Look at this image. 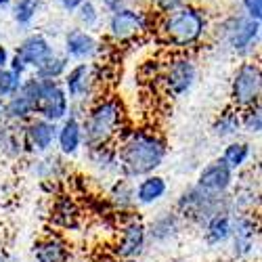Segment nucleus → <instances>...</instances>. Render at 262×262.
<instances>
[{
    "instance_id": "obj_1",
    "label": "nucleus",
    "mask_w": 262,
    "mask_h": 262,
    "mask_svg": "<svg viewBox=\"0 0 262 262\" xmlns=\"http://www.w3.org/2000/svg\"><path fill=\"white\" fill-rule=\"evenodd\" d=\"M120 145L116 147L120 170L126 179L147 177L158 170L166 158V141L154 130H130L120 133Z\"/></svg>"
},
{
    "instance_id": "obj_2",
    "label": "nucleus",
    "mask_w": 262,
    "mask_h": 262,
    "mask_svg": "<svg viewBox=\"0 0 262 262\" xmlns=\"http://www.w3.org/2000/svg\"><path fill=\"white\" fill-rule=\"evenodd\" d=\"M124 126V107L118 99L107 97L99 99L91 109L82 124V141L89 147L109 145Z\"/></svg>"
},
{
    "instance_id": "obj_3",
    "label": "nucleus",
    "mask_w": 262,
    "mask_h": 262,
    "mask_svg": "<svg viewBox=\"0 0 262 262\" xmlns=\"http://www.w3.org/2000/svg\"><path fill=\"white\" fill-rule=\"evenodd\" d=\"M160 32L168 45L177 49H189L204 38L206 17L195 7H179L164 17Z\"/></svg>"
},
{
    "instance_id": "obj_4",
    "label": "nucleus",
    "mask_w": 262,
    "mask_h": 262,
    "mask_svg": "<svg viewBox=\"0 0 262 262\" xmlns=\"http://www.w3.org/2000/svg\"><path fill=\"white\" fill-rule=\"evenodd\" d=\"M260 91H262V72L260 65L254 61L242 63L237 68L233 82H231V101L233 107L246 109L250 105L260 103Z\"/></svg>"
},
{
    "instance_id": "obj_5",
    "label": "nucleus",
    "mask_w": 262,
    "mask_h": 262,
    "mask_svg": "<svg viewBox=\"0 0 262 262\" xmlns=\"http://www.w3.org/2000/svg\"><path fill=\"white\" fill-rule=\"evenodd\" d=\"M221 195L216 193H208L202 187H193L189 191H185L179 200V212L185 218H193L198 223H204L216 212H221Z\"/></svg>"
},
{
    "instance_id": "obj_6",
    "label": "nucleus",
    "mask_w": 262,
    "mask_h": 262,
    "mask_svg": "<svg viewBox=\"0 0 262 262\" xmlns=\"http://www.w3.org/2000/svg\"><path fill=\"white\" fill-rule=\"evenodd\" d=\"M225 38L237 53H250L260 38V21L248 15L231 17L225 24Z\"/></svg>"
},
{
    "instance_id": "obj_7",
    "label": "nucleus",
    "mask_w": 262,
    "mask_h": 262,
    "mask_svg": "<svg viewBox=\"0 0 262 262\" xmlns=\"http://www.w3.org/2000/svg\"><path fill=\"white\" fill-rule=\"evenodd\" d=\"M195 78H198V72H195V63L187 55L172 57V61L168 63V68H166V72L162 76L164 89L172 97L185 95L191 89V86H193Z\"/></svg>"
},
{
    "instance_id": "obj_8",
    "label": "nucleus",
    "mask_w": 262,
    "mask_h": 262,
    "mask_svg": "<svg viewBox=\"0 0 262 262\" xmlns=\"http://www.w3.org/2000/svg\"><path fill=\"white\" fill-rule=\"evenodd\" d=\"M147 28H149L147 15L141 11H135V9H126V7L114 11L112 19H109V34L118 42L135 38L141 32H145Z\"/></svg>"
},
{
    "instance_id": "obj_9",
    "label": "nucleus",
    "mask_w": 262,
    "mask_h": 262,
    "mask_svg": "<svg viewBox=\"0 0 262 262\" xmlns=\"http://www.w3.org/2000/svg\"><path fill=\"white\" fill-rule=\"evenodd\" d=\"M68 93L61 89L57 80H45V91H42V97L36 105V114H40L45 120L59 122L68 116Z\"/></svg>"
},
{
    "instance_id": "obj_10",
    "label": "nucleus",
    "mask_w": 262,
    "mask_h": 262,
    "mask_svg": "<svg viewBox=\"0 0 262 262\" xmlns=\"http://www.w3.org/2000/svg\"><path fill=\"white\" fill-rule=\"evenodd\" d=\"M145 242H147L145 225L135 216L128 218V221L122 225V231H120V242L116 246V256L122 258V260L135 258V256H139L143 252Z\"/></svg>"
},
{
    "instance_id": "obj_11",
    "label": "nucleus",
    "mask_w": 262,
    "mask_h": 262,
    "mask_svg": "<svg viewBox=\"0 0 262 262\" xmlns=\"http://www.w3.org/2000/svg\"><path fill=\"white\" fill-rule=\"evenodd\" d=\"M231 235H233V248L237 258H246L254 254L256 239H258V223H254V218L250 216L235 218L231 227Z\"/></svg>"
},
{
    "instance_id": "obj_12",
    "label": "nucleus",
    "mask_w": 262,
    "mask_h": 262,
    "mask_svg": "<svg viewBox=\"0 0 262 262\" xmlns=\"http://www.w3.org/2000/svg\"><path fill=\"white\" fill-rule=\"evenodd\" d=\"M55 137H57L55 122L45 120V118L32 120L26 128V133H24V145L30 151H34V154H45V151L51 149Z\"/></svg>"
},
{
    "instance_id": "obj_13",
    "label": "nucleus",
    "mask_w": 262,
    "mask_h": 262,
    "mask_svg": "<svg viewBox=\"0 0 262 262\" xmlns=\"http://www.w3.org/2000/svg\"><path fill=\"white\" fill-rule=\"evenodd\" d=\"M95 82H97L95 68L91 63H80V65H76L74 70H70L68 76H65V91H68L70 99L84 101L93 93Z\"/></svg>"
},
{
    "instance_id": "obj_14",
    "label": "nucleus",
    "mask_w": 262,
    "mask_h": 262,
    "mask_svg": "<svg viewBox=\"0 0 262 262\" xmlns=\"http://www.w3.org/2000/svg\"><path fill=\"white\" fill-rule=\"evenodd\" d=\"M231 183H233V170L223 160H218V162L210 164L208 168H204V172L198 179V187H202L208 193H216V195L227 193Z\"/></svg>"
},
{
    "instance_id": "obj_15",
    "label": "nucleus",
    "mask_w": 262,
    "mask_h": 262,
    "mask_svg": "<svg viewBox=\"0 0 262 262\" xmlns=\"http://www.w3.org/2000/svg\"><path fill=\"white\" fill-rule=\"evenodd\" d=\"M51 55H53L51 45L47 42L45 36H38V34L26 38L24 42H21V47L17 49V57L24 61L26 65H34V68H36V65H40L45 59H49Z\"/></svg>"
},
{
    "instance_id": "obj_16",
    "label": "nucleus",
    "mask_w": 262,
    "mask_h": 262,
    "mask_svg": "<svg viewBox=\"0 0 262 262\" xmlns=\"http://www.w3.org/2000/svg\"><path fill=\"white\" fill-rule=\"evenodd\" d=\"M166 191H168V185L162 177H158V174H147L139 183V187L135 189V200L141 206H154L164 198Z\"/></svg>"
},
{
    "instance_id": "obj_17",
    "label": "nucleus",
    "mask_w": 262,
    "mask_h": 262,
    "mask_svg": "<svg viewBox=\"0 0 262 262\" xmlns=\"http://www.w3.org/2000/svg\"><path fill=\"white\" fill-rule=\"evenodd\" d=\"M59 141V149H61V154L65 156H74L76 151L80 149L82 145V124L76 116H72L70 120H65L63 126L57 130V137Z\"/></svg>"
},
{
    "instance_id": "obj_18",
    "label": "nucleus",
    "mask_w": 262,
    "mask_h": 262,
    "mask_svg": "<svg viewBox=\"0 0 262 262\" xmlns=\"http://www.w3.org/2000/svg\"><path fill=\"white\" fill-rule=\"evenodd\" d=\"M80 208L72 200V195H59L53 206V221L61 229H76L80 223Z\"/></svg>"
},
{
    "instance_id": "obj_19",
    "label": "nucleus",
    "mask_w": 262,
    "mask_h": 262,
    "mask_svg": "<svg viewBox=\"0 0 262 262\" xmlns=\"http://www.w3.org/2000/svg\"><path fill=\"white\" fill-rule=\"evenodd\" d=\"M65 51H68V55L74 59H91L99 51V45L91 34L76 30L68 36V40H65Z\"/></svg>"
},
{
    "instance_id": "obj_20",
    "label": "nucleus",
    "mask_w": 262,
    "mask_h": 262,
    "mask_svg": "<svg viewBox=\"0 0 262 262\" xmlns=\"http://www.w3.org/2000/svg\"><path fill=\"white\" fill-rule=\"evenodd\" d=\"M68 254V244L59 237H47L34 246V256L38 262H65Z\"/></svg>"
},
{
    "instance_id": "obj_21",
    "label": "nucleus",
    "mask_w": 262,
    "mask_h": 262,
    "mask_svg": "<svg viewBox=\"0 0 262 262\" xmlns=\"http://www.w3.org/2000/svg\"><path fill=\"white\" fill-rule=\"evenodd\" d=\"M231 227H233V218L227 210H221L212 214L206 221V237L210 244H221L227 242L231 237Z\"/></svg>"
},
{
    "instance_id": "obj_22",
    "label": "nucleus",
    "mask_w": 262,
    "mask_h": 262,
    "mask_svg": "<svg viewBox=\"0 0 262 262\" xmlns=\"http://www.w3.org/2000/svg\"><path fill=\"white\" fill-rule=\"evenodd\" d=\"M3 112H5V118L11 122H26L36 114V107L28 97H24L21 93H15V95H11Z\"/></svg>"
},
{
    "instance_id": "obj_23",
    "label": "nucleus",
    "mask_w": 262,
    "mask_h": 262,
    "mask_svg": "<svg viewBox=\"0 0 262 262\" xmlns=\"http://www.w3.org/2000/svg\"><path fill=\"white\" fill-rule=\"evenodd\" d=\"M109 202L112 206L120 212H126L130 210L137 200H135V187L128 183V179H122V181H116L114 187H112V193H109Z\"/></svg>"
},
{
    "instance_id": "obj_24",
    "label": "nucleus",
    "mask_w": 262,
    "mask_h": 262,
    "mask_svg": "<svg viewBox=\"0 0 262 262\" xmlns=\"http://www.w3.org/2000/svg\"><path fill=\"white\" fill-rule=\"evenodd\" d=\"M239 112L242 109L237 107H229L227 112L221 114V118L216 120L214 124V133L218 137H233L239 133V128H242V118H239Z\"/></svg>"
},
{
    "instance_id": "obj_25",
    "label": "nucleus",
    "mask_w": 262,
    "mask_h": 262,
    "mask_svg": "<svg viewBox=\"0 0 262 262\" xmlns=\"http://www.w3.org/2000/svg\"><path fill=\"white\" fill-rule=\"evenodd\" d=\"M179 229H181V218L172 212V214L160 216L158 221L151 225L149 235L154 237V239H160V242H164V239H170L174 233H179Z\"/></svg>"
},
{
    "instance_id": "obj_26",
    "label": "nucleus",
    "mask_w": 262,
    "mask_h": 262,
    "mask_svg": "<svg viewBox=\"0 0 262 262\" xmlns=\"http://www.w3.org/2000/svg\"><path fill=\"white\" fill-rule=\"evenodd\" d=\"M250 154L252 149L248 143H231L227 149H225V156H223V162L231 168V170H239L248 160H250Z\"/></svg>"
},
{
    "instance_id": "obj_27",
    "label": "nucleus",
    "mask_w": 262,
    "mask_h": 262,
    "mask_svg": "<svg viewBox=\"0 0 262 262\" xmlns=\"http://www.w3.org/2000/svg\"><path fill=\"white\" fill-rule=\"evenodd\" d=\"M65 70H68V59L51 55L49 59H45L40 65H36V76L45 78V80H57Z\"/></svg>"
},
{
    "instance_id": "obj_28",
    "label": "nucleus",
    "mask_w": 262,
    "mask_h": 262,
    "mask_svg": "<svg viewBox=\"0 0 262 262\" xmlns=\"http://www.w3.org/2000/svg\"><path fill=\"white\" fill-rule=\"evenodd\" d=\"M21 147L24 145H21L15 130L11 126H7V124H0V149H3L7 156L17 158V156H21V151H24Z\"/></svg>"
},
{
    "instance_id": "obj_29",
    "label": "nucleus",
    "mask_w": 262,
    "mask_h": 262,
    "mask_svg": "<svg viewBox=\"0 0 262 262\" xmlns=\"http://www.w3.org/2000/svg\"><path fill=\"white\" fill-rule=\"evenodd\" d=\"M239 118H242V128H246L250 135H260L262 128V116H260V103L250 105L244 109V114L239 112Z\"/></svg>"
},
{
    "instance_id": "obj_30",
    "label": "nucleus",
    "mask_w": 262,
    "mask_h": 262,
    "mask_svg": "<svg viewBox=\"0 0 262 262\" xmlns=\"http://www.w3.org/2000/svg\"><path fill=\"white\" fill-rule=\"evenodd\" d=\"M38 7H40V0H19L15 5V21L21 26L30 24L38 13Z\"/></svg>"
},
{
    "instance_id": "obj_31",
    "label": "nucleus",
    "mask_w": 262,
    "mask_h": 262,
    "mask_svg": "<svg viewBox=\"0 0 262 262\" xmlns=\"http://www.w3.org/2000/svg\"><path fill=\"white\" fill-rule=\"evenodd\" d=\"M21 86V76L7 70V68H0V97H11L19 91Z\"/></svg>"
},
{
    "instance_id": "obj_32",
    "label": "nucleus",
    "mask_w": 262,
    "mask_h": 262,
    "mask_svg": "<svg viewBox=\"0 0 262 262\" xmlns=\"http://www.w3.org/2000/svg\"><path fill=\"white\" fill-rule=\"evenodd\" d=\"M80 13H78V17H80V21L86 26V28H93L95 24H97V19H99V15H97V9H95V5L93 3H89V0H82V3L76 7Z\"/></svg>"
},
{
    "instance_id": "obj_33",
    "label": "nucleus",
    "mask_w": 262,
    "mask_h": 262,
    "mask_svg": "<svg viewBox=\"0 0 262 262\" xmlns=\"http://www.w3.org/2000/svg\"><path fill=\"white\" fill-rule=\"evenodd\" d=\"M244 9H246L248 17L260 21V17H262V0H244Z\"/></svg>"
},
{
    "instance_id": "obj_34",
    "label": "nucleus",
    "mask_w": 262,
    "mask_h": 262,
    "mask_svg": "<svg viewBox=\"0 0 262 262\" xmlns=\"http://www.w3.org/2000/svg\"><path fill=\"white\" fill-rule=\"evenodd\" d=\"M156 3H158V7H160L164 13H170V11H174V9L183 7L185 0H156Z\"/></svg>"
},
{
    "instance_id": "obj_35",
    "label": "nucleus",
    "mask_w": 262,
    "mask_h": 262,
    "mask_svg": "<svg viewBox=\"0 0 262 262\" xmlns=\"http://www.w3.org/2000/svg\"><path fill=\"white\" fill-rule=\"evenodd\" d=\"M26 68H28V65L15 55V57H13V61H11V72H15V74H19V76H21V74L26 72Z\"/></svg>"
},
{
    "instance_id": "obj_36",
    "label": "nucleus",
    "mask_w": 262,
    "mask_h": 262,
    "mask_svg": "<svg viewBox=\"0 0 262 262\" xmlns=\"http://www.w3.org/2000/svg\"><path fill=\"white\" fill-rule=\"evenodd\" d=\"M103 3H105V7H107L109 11H118V9L126 7L128 0H103Z\"/></svg>"
},
{
    "instance_id": "obj_37",
    "label": "nucleus",
    "mask_w": 262,
    "mask_h": 262,
    "mask_svg": "<svg viewBox=\"0 0 262 262\" xmlns=\"http://www.w3.org/2000/svg\"><path fill=\"white\" fill-rule=\"evenodd\" d=\"M7 65H9V51L0 47V68H7Z\"/></svg>"
},
{
    "instance_id": "obj_38",
    "label": "nucleus",
    "mask_w": 262,
    "mask_h": 262,
    "mask_svg": "<svg viewBox=\"0 0 262 262\" xmlns=\"http://www.w3.org/2000/svg\"><path fill=\"white\" fill-rule=\"evenodd\" d=\"M82 3V0H61V5L65 7V9H68V11H72V9H76L78 5Z\"/></svg>"
},
{
    "instance_id": "obj_39",
    "label": "nucleus",
    "mask_w": 262,
    "mask_h": 262,
    "mask_svg": "<svg viewBox=\"0 0 262 262\" xmlns=\"http://www.w3.org/2000/svg\"><path fill=\"white\" fill-rule=\"evenodd\" d=\"M11 0H0V7H5V5H9Z\"/></svg>"
},
{
    "instance_id": "obj_40",
    "label": "nucleus",
    "mask_w": 262,
    "mask_h": 262,
    "mask_svg": "<svg viewBox=\"0 0 262 262\" xmlns=\"http://www.w3.org/2000/svg\"><path fill=\"white\" fill-rule=\"evenodd\" d=\"M135 3H147V0H135Z\"/></svg>"
},
{
    "instance_id": "obj_41",
    "label": "nucleus",
    "mask_w": 262,
    "mask_h": 262,
    "mask_svg": "<svg viewBox=\"0 0 262 262\" xmlns=\"http://www.w3.org/2000/svg\"><path fill=\"white\" fill-rule=\"evenodd\" d=\"M0 112H3V105H0Z\"/></svg>"
}]
</instances>
